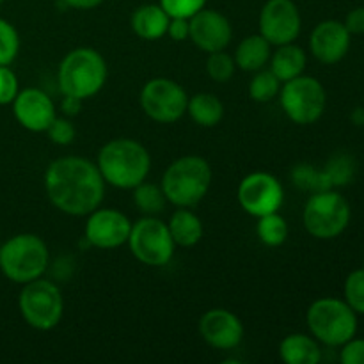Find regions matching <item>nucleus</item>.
Listing matches in <instances>:
<instances>
[{
	"label": "nucleus",
	"instance_id": "obj_1",
	"mask_svg": "<svg viewBox=\"0 0 364 364\" xmlns=\"http://www.w3.org/2000/svg\"><path fill=\"white\" fill-rule=\"evenodd\" d=\"M50 203L66 215L82 217L95 212L105 196V180L95 162L82 156H60L45 173Z\"/></svg>",
	"mask_w": 364,
	"mask_h": 364
},
{
	"label": "nucleus",
	"instance_id": "obj_2",
	"mask_svg": "<svg viewBox=\"0 0 364 364\" xmlns=\"http://www.w3.org/2000/svg\"><path fill=\"white\" fill-rule=\"evenodd\" d=\"M96 166L105 183L132 191L148 178L151 169V156L139 141L119 137L109 141L100 149Z\"/></svg>",
	"mask_w": 364,
	"mask_h": 364
},
{
	"label": "nucleus",
	"instance_id": "obj_3",
	"mask_svg": "<svg viewBox=\"0 0 364 364\" xmlns=\"http://www.w3.org/2000/svg\"><path fill=\"white\" fill-rule=\"evenodd\" d=\"M109 77L102 53L89 46L75 48L60 60L57 82L63 96H75L82 102L98 95Z\"/></svg>",
	"mask_w": 364,
	"mask_h": 364
},
{
	"label": "nucleus",
	"instance_id": "obj_4",
	"mask_svg": "<svg viewBox=\"0 0 364 364\" xmlns=\"http://www.w3.org/2000/svg\"><path fill=\"white\" fill-rule=\"evenodd\" d=\"M212 185V167L208 160L198 155H187L174 160L162 176L166 199L178 208H192L208 194Z\"/></svg>",
	"mask_w": 364,
	"mask_h": 364
},
{
	"label": "nucleus",
	"instance_id": "obj_5",
	"mask_svg": "<svg viewBox=\"0 0 364 364\" xmlns=\"http://www.w3.org/2000/svg\"><path fill=\"white\" fill-rule=\"evenodd\" d=\"M48 262V247L34 233L14 235L0 245V270L13 283L25 284L43 277Z\"/></svg>",
	"mask_w": 364,
	"mask_h": 364
},
{
	"label": "nucleus",
	"instance_id": "obj_6",
	"mask_svg": "<svg viewBox=\"0 0 364 364\" xmlns=\"http://www.w3.org/2000/svg\"><path fill=\"white\" fill-rule=\"evenodd\" d=\"M306 320L315 340L327 347H341L358 333V313L347 302L334 297L313 302Z\"/></svg>",
	"mask_w": 364,
	"mask_h": 364
},
{
	"label": "nucleus",
	"instance_id": "obj_7",
	"mask_svg": "<svg viewBox=\"0 0 364 364\" xmlns=\"http://www.w3.org/2000/svg\"><path fill=\"white\" fill-rule=\"evenodd\" d=\"M350 205L334 188L313 192L302 212L306 231L318 240H333L347 230L350 223Z\"/></svg>",
	"mask_w": 364,
	"mask_h": 364
},
{
	"label": "nucleus",
	"instance_id": "obj_8",
	"mask_svg": "<svg viewBox=\"0 0 364 364\" xmlns=\"http://www.w3.org/2000/svg\"><path fill=\"white\" fill-rule=\"evenodd\" d=\"M21 318L36 331H50L57 327L64 315V299L60 288L53 281L38 279L25 283L18 297Z\"/></svg>",
	"mask_w": 364,
	"mask_h": 364
},
{
	"label": "nucleus",
	"instance_id": "obj_9",
	"mask_svg": "<svg viewBox=\"0 0 364 364\" xmlns=\"http://www.w3.org/2000/svg\"><path fill=\"white\" fill-rule=\"evenodd\" d=\"M128 247L135 259L148 267H164L173 259L174 244L167 223L153 215H146L132 224Z\"/></svg>",
	"mask_w": 364,
	"mask_h": 364
},
{
	"label": "nucleus",
	"instance_id": "obj_10",
	"mask_svg": "<svg viewBox=\"0 0 364 364\" xmlns=\"http://www.w3.org/2000/svg\"><path fill=\"white\" fill-rule=\"evenodd\" d=\"M281 107L288 119L297 124H313L323 116L327 95L315 77H299L283 82L279 91Z\"/></svg>",
	"mask_w": 364,
	"mask_h": 364
},
{
	"label": "nucleus",
	"instance_id": "obj_11",
	"mask_svg": "<svg viewBox=\"0 0 364 364\" xmlns=\"http://www.w3.org/2000/svg\"><path fill=\"white\" fill-rule=\"evenodd\" d=\"M141 107L149 119L156 123H176L187 112L188 96L178 82L171 78H151L142 87Z\"/></svg>",
	"mask_w": 364,
	"mask_h": 364
},
{
	"label": "nucleus",
	"instance_id": "obj_12",
	"mask_svg": "<svg viewBox=\"0 0 364 364\" xmlns=\"http://www.w3.org/2000/svg\"><path fill=\"white\" fill-rule=\"evenodd\" d=\"M237 198L244 212L258 219L267 213L279 212L284 201V191L274 174L256 171L240 181Z\"/></svg>",
	"mask_w": 364,
	"mask_h": 364
},
{
	"label": "nucleus",
	"instance_id": "obj_13",
	"mask_svg": "<svg viewBox=\"0 0 364 364\" xmlns=\"http://www.w3.org/2000/svg\"><path fill=\"white\" fill-rule=\"evenodd\" d=\"M302 18L294 0H267L259 13V34L270 45H288L301 34Z\"/></svg>",
	"mask_w": 364,
	"mask_h": 364
},
{
	"label": "nucleus",
	"instance_id": "obj_14",
	"mask_svg": "<svg viewBox=\"0 0 364 364\" xmlns=\"http://www.w3.org/2000/svg\"><path fill=\"white\" fill-rule=\"evenodd\" d=\"M132 223L123 212L114 208H96L89 213L84 238L91 247L117 249L128 242Z\"/></svg>",
	"mask_w": 364,
	"mask_h": 364
},
{
	"label": "nucleus",
	"instance_id": "obj_15",
	"mask_svg": "<svg viewBox=\"0 0 364 364\" xmlns=\"http://www.w3.org/2000/svg\"><path fill=\"white\" fill-rule=\"evenodd\" d=\"M191 23V41L206 53L226 50L233 38L230 20L215 9H201L188 20Z\"/></svg>",
	"mask_w": 364,
	"mask_h": 364
},
{
	"label": "nucleus",
	"instance_id": "obj_16",
	"mask_svg": "<svg viewBox=\"0 0 364 364\" xmlns=\"http://www.w3.org/2000/svg\"><path fill=\"white\" fill-rule=\"evenodd\" d=\"M13 114L18 123L28 132H46L55 119V105L53 100L45 91L38 87H27L18 91L13 100Z\"/></svg>",
	"mask_w": 364,
	"mask_h": 364
},
{
	"label": "nucleus",
	"instance_id": "obj_17",
	"mask_svg": "<svg viewBox=\"0 0 364 364\" xmlns=\"http://www.w3.org/2000/svg\"><path fill=\"white\" fill-rule=\"evenodd\" d=\"M201 338L217 350L237 348L244 340V326L235 313L215 308L206 311L199 320Z\"/></svg>",
	"mask_w": 364,
	"mask_h": 364
},
{
	"label": "nucleus",
	"instance_id": "obj_18",
	"mask_svg": "<svg viewBox=\"0 0 364 364\" xmlns=\"http://www.w3.org/2000/svg\"><path fill=\"white\" fill-rule=\"evenodd\" d=\"M350 32L343 21L326 20L320 21L311 32L309 48L316 60L322 64H336L343 59L350 48Z\"/></svg>",
	"mask_w": 364,
	"mask_h": 364
},
{
	"label": "nucleus",
	"instance_id": "obj_19",
	"mask_svg": "<svg viewBox=\"0 0 364 364\" xmlns=\"http://www.w3.org/2000/svg\"><path fill=\"white\" fill-rule=\"evenodd\" d=\"M169 14L162 9L160 4H144L139 6L132 14V31L146 41H156L167 34Z\"/></svg>",
	"mask_w": 364,
	"mask_h": 364
},
{
	"label": "nucleus",
	"instance_id": "obj_20",
	"mask_svg": "<svg viewBox=\"0 0 364 364\" xmlns=\"http://www.w3.org/2000/svg\"><path fill=\"white\" fill-rule=\"evenodd\" d=\"M279 355L287 364H318L322 350L315 338L308 334H288L279 345Z\"/></svg>",
	"mask_w": 364,
	"mask_h": 364
},
{
	"label": "nucleus",
	"instance_id": "obj_21",
	"mask_svg": "<svg viewBox=\"0 0 364 364\" xmlns=\"http://www.w3.org/2000/svg\"><path fill=\"white\" fill-rule=\"evenodd\" d=\"M270 43L263 38L262 34L247 36L240 41L235 52V63L240 70L244 71H259L265 68V64L270 60L272 50H270Z\"/></svg>",
	"mask_w": 364,
	"mask_h": 364
},
{
	"label": "nucleus",
	"instance_id": "obj_22",
	"mask_svg": "<svg viewBox=\"0 0 364 364\" xmlns=\"http://www.w3.org/2000/svg\"><path fill=\"white\" fill-rule=\"evenodd\" d=\"M306 63H308L306 52L294 43L279 45L270 55V70L281 82H288L304 73Z\"/></svg>",
	"mask_w": 364,
	"mask_h": 364
},
{
	"label": "nucleus",
	"instance_id": "obj_23",
	"mask_svg": "<svg viewBox=\"0 0 364 364\" xmlns=\"http://www.w3.org/2000/svg\"><path fill=\"white\" fill-rule=\"evenodd\" d=\"M167 228H169L174 244L180 247H194L203 238L201 219L188 208H178L171 215Z\"/></svg>",
	"mask_w": 364,
	"mask_h": 364
},
{
	"label": "nucleus",
	"instance_id": "obj_24",
	"mask_svg": "<svg viewBox=\"0 0 364 364\" xmlns=\"http://www.w3.org/2000/svg\"><path fill=\"white\" fill-rule=\"evenodd\" d=\"M187 112L196 124L205 128H213L223 121L224 103L210 92H198L188 98Z\"/></svg>",
	"mask_w": 364,
	"mask_h": 364
},
{
	"label": "nucleus",
	"instance_id": "obj_25",
	"mask_svg": "<svg viewBox=\"0 0 364 364\" xmlns=\"http://www.w3.org/2000/svg\"><path fill=\"white\" fill-rule=\"evenodd\" d=\"M256 235L267 247H279L288 238V224L284 217H281L277 212L267 213V215L258 217Z\"/></svg>",
	"mask_w": 364,
	"mask_h": 364
},
{
	"label": "nucleus",
	"instance_id": "obj_26",
	"mask_svg": "<svg viewBox=\"0 0 364 364\" xmlns=\"http://www.w3.org/2000/svg\"><path fill=\"white\" fill-rule=\"evenodd\" d=\"M291 181L297 185L301 191L306 192H322L333 188L329 178L323 173V169H316L311 164H297L291 169Z\"/></svg>",
	"mask_w": 364,
	"mask_h": 364
},
{
	"label": "nucleus",
	"instance_id": "obj_27",
	"mask_svg": "<svg viewBox=\"0 0 364 364\" xmlns=\"http://www.w3.org/2000/svg\"><path fill=\"white\" fill-rule=\"evenodd\" d=\"M134 191V203L142 213L146 215H156L164 210L166 206L167 199L166 194H164L162 187L160 185H153V183H139L137 187L132 188Z\"/></svg>",
	"mask_w": 364,
	"mask_h": 364
},
{
	"label": "nucleus",
	"instance_id": "obj_28",
	"mask_svg": "<svg viewBox=\"0 0 364 364\" xmlns=\"http://www.w3.org/2000/svg\"><path fill=\"white\" fill-rule=\"evenodd\" d=\"M281 85L283 82L272 73V70H259L249 84V96L258 103L272 102L279 95Z\"/></svg>",
	"mask_w": 364,
	"mask_h": 364
},
{
	"label": "nucleus",
	"instance_id": "obj_29",
	"mask_svg": "<svg viewBox=\"0 0 364 364\" xmlns=\"http://www.w3.org/2000/svg\"><path fill=\"white\" fill-rule=\"evenodd\" d=\"M323 173L329 178L331 185L334 187H343V185L350 183L352 178L355 173V164L352 160V156L348 155H336L327 162V166L323 167Z\"/></svg>",
	"mask_w": 364,
	"mask_h": 364
},
{
	"label": "nucleus",
	"instance_id": "obj_30",
	"mask_svg": "<svg viewBox=\"0 0 364 364\" xmlns=\"http://www.w3.org/2000/svg\"><path fill=\"white\" fill-rule=\"evenodd\" d=\"M235 63L233 57L230 53H226L224 50L220 52H212L208 53V60H206V73L212 80L224 84V82H230L235 75Z\"/></svg>",
	"mask_w": 364,
	"mask_h": 364
},
{
	"label": "nucleus",
	"instance_id": "obj_31",
	"mask_svg": "<svg viewBox=\"0 0 364 364\" xmlns=\"http://www.w3.org/2000/svg\"><path fill=\"white\" fill-rule=\"evenodd\" d=\"M20 52V36L14 25L0 18V66H9Z\"/></svg>",
	"mask_w": 364,
	"mask_h": 364
},
{
	"label": "nucleus",
	"instance_id": "obj_32",
	"mask_svg": "<svg viewBox=\"0 0 364 364\" xmlns=\"http://www.w3.org/2000/svg\"><path fill=\"white\" fill-rule=\"evenodd\" d=\"M345 302L358 315H364V269H358L345 281Z\"/></svg>",
	"mask_w": 364,
	"mask_h": 364
},
{
	"label": "nucleus",
	"instance_id": "obj_33",
	"mask_svg": "<svg viewBox=\"0 0 364 364\" xmlns=\"http://www.w3.org/2000/svg\"><path fill=\"white\" fill-rule=\"evenodd\" d=\"M208 0H160L162 9L169 18H187L191 20L196 13L205 9Z\"/></svg>",
	"mask_w": 364,
	"mask_h": 364
},
{
	"label": "nucleus",
	"instance_id": "obj_34",
	"mask_svg": "<svg viewBox=\"0 0 364 364\" xmlns=\"http://www.w3.org/2000/svg\"><path fill=\"white\" fill-rule=\"evenodd\" d=\"M46 135L52 142L59 146H68L75 141V135H77V130H75L73 123L70 119H64V117H57L50 123V127L46 128Z\"/></svg>",
	"mask_w": 364,
	"mask_h": 364
},
{
	"label": "nucleus",
	"instance_id": "obj_35",
	"mask_svg": "<svg viewBox=\"0 0 364 364\" xmlns=\"http://www.w3.org/2000/svg\"><path fill=\"white\" fill-rule=\"evenodd\" d=\"M20 85L18 77L9 66H0V105H9L16 98Z\"/></svg>",
	"mask_w": 364,
	"mask_h": 364
},
{
	"label": "nucleus",
	"instance_id": "obj_36",
	"mask_svg": "<svg viewBox=\"0 0 364 364\" xmlns=\"http://www.w3.org/2000/svg\"><path fill=\"white\" fill-rule=\"evenodd\" d=\"M340 361L343 364H364V340H348L341 345Z\"/></svg>",
	"mask_w": 364,
	"mask_h": 364
},
{
	"label": "nucleus",
	"instance_id": "obj_37",
	"mask_svg": "<svg viewBox=\"0 0 364 364\" xmlns=\"http://www.w3.org/2000/svg\"><path fill=\"white\" fill-rule=\"evenodd\" d=\"M167 34L173 41H185L191 38V23L187 18H171L167 25Z\"/></svg>",
	"mask_w": 364,
	"mask_h": 364
},
{
	"label": "nucleus",
	"instance_id": "obj_38",
	"mask_svg": "<svg viewBox=\"0 0 364 364\" xmlns=\"http://www.w3.org/2000/svg\"><path fill=\"white\" fill-rule=\"evenodd\" d=\"M345 27L350 34H364V7H355L345 18Z\"/></svg>",
	"mask_w": 364,
	"mask_h": 364
},
{
	"label": "nucleus",
	"instance_id": "obj_39",
	"mask_svg": "<svg viewBox=\"0 0 364 364\" xmlns=\"http://www.w3.org/2000/svg\"><path fill=\"white\" fill-rule=\"evenodd\" d=\"M60 109L66 116H77L82 109V100L75 98V96H63V103H60Z\"/></svg>",
	"mask_w": 364,
	"mask_h": 364
},
{
	"label": "nucleus",
	"instance_id": "obj_40",
	"mask_svg": "<svg viewBox=\"0 0 364 364\" xmlns=\"http://www.w3.org/2000/svg\"><path fill=\"white\" fill-rule=\"evenodd\" d=\"M68 7L71 9H80V11H87V9H95V7L102 6L105 0H64Z\"/></svg>",
	"mask_w": 364,
	"mask_h": 364
},
{
	"label": "nucleus",
	"instance_id": "obj_41",
	"mask_svg": "<svg viewBox=\"0 0 364 364\" xmlns=\"http://www.w3.org/2000/svg\"><path fill=\"white\" fill-rule=\"evenodd\" d=\"M352 123L354 124H364V107H359L352 112Z\"/></svg>",
	"mask_w": 364,
	"mask_h": 364
},
{
	"label": "nucleus",
	"instance_id": "obj_42",
	"mask_svg": "<svg viewBox=\"0 0 364 364\" xmlns=\"http://www.w3.org/2000/svg\"><path fill=\"white\" fill-rule=\"evenodd\" d=\"M2 2H4V0H0V6H2Z\"/></svg>",
	"mask_w": 364,
	"mask_h": 364
}]
</instances>
